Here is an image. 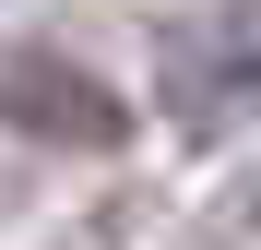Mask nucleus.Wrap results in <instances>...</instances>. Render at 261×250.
Returning a JSON list of instances; mask_svg holds the SVG:
<instances>
[{
    "label": "nucleus",
    "instance_id": "obj_1",
    "mask_svg": "<svg viewBox=\"0 0 261 250\" xmlns=\"http://www.w3.org/2000/svg\"><path fill=\"white\" fill-rule=\"evenodd\" d=\"M0 119H12V131H36V143H119V131H130L107 83L71 72V60H48V48H24L12 72H0Z\"/></svg>",
    "mask_w": 261,
    "mask_h": 250
}]
</instances>
